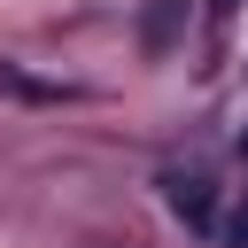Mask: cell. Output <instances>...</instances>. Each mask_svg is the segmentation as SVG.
<instances>
[{
    "instance_id": "3957f363",
    "label": "cell",
    "mask_w": 248,
    "mask_h": 248,
    "mask_svg": "<svg viewBox=\"0 0 248 248\" xmlns=\"http://www.w3.org/2000/svg\"><path fill=\"white\" fill-rule=\"evenodd\" d=\"M85 248H132V240H85Z\"/></svg>"
},
{
    "instance_id": "277c9868",
    "label": "cell",
    "mask_w": 248,
    "mask_h": 248,
    "mask_svg": "<svg viewBox=\"0 0 248 248\" xmlns=\"http://www.w3.org/2000/svg\"><path fill=\"white\" fill-rule=\"evenodd\" d=\"M209 8H240V0H209Z\"/></svg>"
},
{
    "instance_id": "7a4b0ae2",
    "label": "cell",
    "mask_w": 248,
    "mask_h": 248,
    "mask_svg": "<svg viewBox=\"0 0 248 248\" xmlns=\"http://www.w3.org/2000/svg\"><path fill=\"white\" fill-rule=\"evenodd\" d=\"M217 232H225V248H248V194H240V209H232Z\"/></svg>"
},
{
    "instance_id": "5b68a950",
    "label": "cell",
    "mask_w": 248,
    "mask_h": 248,
    "mask_svg": "<svg viewBox=\"0 0 248 248\" xmlns=\"http://www.w3.org/2000/svg\"><path fill=\"white\" fill-rule=\"evenodd\" d=\"M240 163H248V132H240Z\"/></svg>"
},
{
    "instance_id": "6da1fadb",
    "label": "cell",
    "mask_w": 248,
    "mask_h": 248,
    "mask_svg": "<svg viewBox=\"0 0 248 248\" xmlns=\"http://www.w3.org/2000/svg\"><path fill=\"white\" fill-rule=\"evenodd\" d=\"M170 217L194 225V232H217V194H209V170H170Z\"/></svg>"
}]
</instances>
